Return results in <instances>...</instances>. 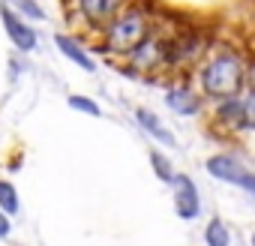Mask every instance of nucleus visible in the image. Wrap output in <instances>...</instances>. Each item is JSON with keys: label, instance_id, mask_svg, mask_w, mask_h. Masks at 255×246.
I'll return each instance as SVG.
<instances>
[{"label": "nucleus", "instance_id": "nucleus-4", "mask_svg": "<svg viewBox=\"0 0 255 246\" xmlns=\"http://www.w3.org/2000/svg\"><path fill=\"white\" fill-rule=\"evenodd\" d=\"M123 63L138 75H159L168 72V36L153 30L147 39H141L129 54L123 57Z\"/></svg>", "mask_w": 255, "mask_h": 246}, {"label": "nucleus", "instance_id": "nucleus-19", "mask_svg": "<svg viewBox=\"0 0 255 246\" xmlns=\"http://www.w3.org/2000/svg\"><path fill=\"white\" fill-rule=\"evenodd\" d=\"M237 189H243L246 195H252V198H255V171H252V168H246V174L240 177Z\"/></svg>", "mask_w": 255, "mask_h": 246}, {"label": "nucleus", "instance_id": "nucleus-15", "mask_svg": "<svg viewBox=\"0 0 255 246\" xmlns=\"http://www.w3.org/2000/svg\"><path fill=\"white\" fill-rule=\"evenodd\" d=\"M0 210H3L6 216H15L21 210V198H18V189L0 177Z\"/></svg>", "mask_w": 255, "mask_h": 246}, {"label": "nucleus", "instance_id": "nucleus-8", "mask_svg": "<svg viewBox=\"0 0 255 246\" xmlns=\"http://www.w3.org/2000/svg\"><path fill=\"white\" fill-rule=\"evenodd\" d=\"M171 186V204H174V213L183 219V222H192L201 216V192L195 186V180L189 174H174V180L168 183Z\"/></svg>", "mask_w": 255, "mask_h": 246}, {"label": "nucleus", "instance_id": "nucleus-3", "mask_svg": "<svg viewBox=\"0 0 255 246\" xmlns=\"http://www.w3.org/2000/svg\"><path fill=\"white\" fill-rule=\"evenodd\" d=\"M69 3V18L75 21V30L96 36L129 0H66Z\"/></svg>", "mask_w": 255, "mask_h": 246}, {"label": "nucleus", "instance_id": "nucleus-9", "mask_svg": "<svg viewBox=\"0 0 255 246\" xmlns=\"http://www.w3.org/2000/svg\"><path fill=\"white\" fill-rule=\"evenodd\" d=\"M246 162L240 159V156H234V153H213V156H207V162H204V171L213 177V180H222V183H231V186H237L240 183V177L246 174Z\"/></svg>", "mask_w": 255, "mask_h": 246}, {"label": "nucleus", "instance_id": "nucleus-2", "mask_svg": "<svg viewBox=\"0 0 255 246\" xmlns=\"http://www.w3.org/2000/svg\"><path fill=\"white\" fill-rule=\"evenodd\" d=\"M159 27L153 9L147 0H129L99 33H96V48L111 54V57H126L141 39H147Z\"/></svg>", "mask_w": 255, "mask_h": 246}, {"label": "nucleus", "instance_id": "nucleus-7", "mask_svg": "<svg viewBox=\"0 0 255 246\" xmlns=\"http://www.w3.org/2000/svg\"><path fill=\"white\" fill-rule=\"evenodd\" d=\"M0 24H3V33H6V39L12 42L15 51H21V54L36 51V45H39L36 27L27 18H21L9 3H0Z\"/></svg>", "mask_w": 255, "mask_h": 246}, {"label": "nucleus", "instance_id": "nucleus-22", "mask_svg": "<svg viewBox=\"0 0 255 246\" xmlns=\"http://www.w3.org/2000/svg\"><path fill=\"white\" fill-rule=\"evenodd\" d=\"M249 243H252V246H255V231H252V237H249Z\"/></svg>", "mask_w": 255, "mask_h": 246}, {"label": "nucleus", "instance_id": "nucleus-17", "mask_svg": "<svg viewBox=\"0 0 255 246\" xmlns=\"http://www.w3.org/2000/svg\"><path fill=\"white\" fill-rule=\"evenodd\" d=\"M66 105H69L72 111H78V114H87V117H102V105H99V102H93L90 96L72 93V96L66 99Z\"/></svg>", "mask_w": 255, "mask_h": 246}, {"label": "nucleus", "instance_id": "nucleus-20", "mask_svg": "<svg viewBox=\"0 0 255 246\" xmlns=\"http://www.w3.org/2000/svg\"><path fill=\"white\" fill-rule=\"evenodd\" d=\"M246 90H255V54L246 57Z\"/></svg>", "mask_w": 255, "mask_h": 246}, {"label": "nucleus", "instance_id": "nucleus-10", "mask_svg": "<svg viewBox=\"0 0 255 246\" xmlns=\"http://www.w3.org/2000/svg\"><path fill=\"white\" fill-rule=\"evenodd\" d=\"M243 96V93H240ZM240 96H231V99H219L213 102V126L219 129H228V132H240L246 129V117H243V99Z\"/></svg>", "mask_w": 255, "mask_h": 246}, {"label": "nucleus", "instance_id": "nucleus-1", "mask_svg": "<svg viewBox=\"0 0 255 246\" xmlns=\"http://www.w3.org/2000/svg\"><path fill=\"white\" fill-rule=\"evenodd\" d=\"M192 78L207 102L240 96L246 90V57L228 45L207 48L201 63L192 69Z\"/></svg>", "mask_w": 255, "mask_h": 246}, {"label": "nucleus", "instance_id": "nucleus-18", "mask_svg": "<svg viewBox=\"0 0 255 246\" xmlns=\"http://www.w3.org/2000/svg\"><path fill=\"white\" fill-rule=\"evenodd\" d=\"M243 117H246V129H255V90H243Z\"/></svg>", "mask_w": 255, "mask_h": 246}, {"label": "nucleus", "instance_id": "nucleus-21", "mask_svg": "<svg viewBox=\"0 0 255 246\" xmlns=\"http://www.w3.org/2000/svg\"><path fill=\"white\" fill-rule=\"evenodd\" d=\"M9 234H12V222H9V216H6L3 210H0V240L9 237Z\"/></svg>", "mask_w": 255, "mask_h": 246}, {"label": "nucleus", "instance_id": "nucleus-16", "mask_svg": "<svg viewBox=\"0 0 255 246\" xmlns=\"http://www.w3.org/2000/svg\"><path fill=\"white\" fill-rule=\"evenodd\" d=\"M9 6L27 21H45L48 18V12H45V6L39 3V0H9Z\"/></svg>", "mask_w": 255, "mask_h": 246}, {"label": "nucleus", "instance_id": "nucleus-6", "mask_svg": "<svg viewBox=\"0 0 255 246\" xmlns=\"http://www.w3.org/2000/svg\"><path fill=\"white\" fill-rule=\"evenodd\" d=\"M165 105L171 114L177 117H198L207 105V99L201 96V90L189 81V78H174L165 87Z\"/></svg>", "mask_w": 255, "mask_h": 246}, {"label": "nucleus", "instance_id": "nucleus-11", "mask_svg": "<svg viewBox=\"0 0 255 246\" xmlns=\"http://www.w3.org/2000/svg\"><path fill=\"white\" fill-rule=\"evenodd\" d=\"M54 45H57V51H60L69 63H75L78 69H84V72H96V60H93L90 48H87L75 33H57V36H54Z\"/></svg>", "mask_w": 255, "mask_h": 246}, {"label": "nucleus", "instance_id": "nucleus-13", "mask_svg": "<svg viewBox=\"0 0 255 246\" xmlns=\"http://www.w3.org/2000/svg\"><path fill=\"white\" fill-rule=\"evenodd\" d=\"M204 243L207 246H231V228L225 225L222 216H213L204 228Z\"/></svg>", "mask_w": 255, "mask_h": 246}, {"label": "nucleus", "instance_id": "nucleus-5", "mask_svg": "<svg viewBox=\"0 0 255 246\" xmlns=\"http://www.w3.org/2000/svg\"><path fill=\"white\" fill-rule=\"evenodd\" d=\"M207 48L210 45L204 42V36L192 27L168 36V72H192L207 54Z\"/></svg>", "mask_w": 255, "mask_h": 246}, {"label": "nucleus", "instance_id": "nucleus-12", "mask_svg": "<svg viewBox=\"0 0 255 246\" xmlns=\"http://www.w3.org/2000/svg\"><path fill=\"white\" fill-rule=\"evenodd\" d=\"M135 123L153 138V141H159V144H165V147H174L177 144V138H174V132L162 123V117L153 111V108H144V105H138L135 108Z\"/></svg>", "mask_w": 255, "mask_h": 246}, {"label": "nucleus", "instance_id": "nucleus-14", "mask_svg": "<svg viewBox=\"0 0 255 246\" xmlns=\"http://www.w3.org/2000/svg\"><path fill=\"white\" fill-rule=\"evenodd\" d=\"M150 165H153V174H156V180H162V183H171L174 180V162L168 159V153H162L159 147H150Z\"/></svg>", "mask_w": 255, "mask_h": 246}]
</instances>
